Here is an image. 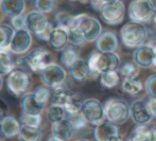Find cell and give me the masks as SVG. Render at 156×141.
Wrapping results in <instances>:
<instances>
[{"label":"cell","instance_id":"25","mask_svg":"<svg viewBox=\"0 0 156 141\" xmlns=\"http://www.w3.org/2000/svg\"><path fill=\"white\" fill-rule=\"evenodd\" d=\"M84 98L81 93L78 92H72L70 98L68 99L67 103L64 105L66 111H67V118L81 113L83 104H84Z\"/></svg>","mask_w":156,"mask_h":141},{"label":"cell","instance_id":"11","mask_svg":"<svg viewBox=\"0 0 156 141\" xmlns=\"http://www.w3.org/2000/svg\"><path fill=\"white\" fill-rule=\"evenodd\" d=\"M66 70L61 65L51 63L41 71V79L45 85L50 88L61 87L66 80Z\"/></svg>","mask_w":156,"mask_h":141},{"label":"cell","instance_id":"47","mask_svg":"<svg viewBox=\"0 0 156 141\" xmlns=\"http://www.w3.org/2000/svg\"><path fill=\"white\" fill-rule=\"evenodd\" d=\"M150 1H151V3H152L153 8H154L155 12H156V0H150Z\"/></svg>","mask_w":156,"mask_h":141},{"label":"cell","instance_id":"16","mask_svg":"<svg viewBox=\"0 0 156 141\" xmlns=\"http://www.w3.org/2000/svg\"><path fill=\"white\" fill-rule=\"evenodd\" d=\"M154 57V47L153 45H141L136 48L133 53V61L141 68H149L152 66Z\"/></svg>","mask_w":156,"mask_h":141},{"label":"cell","instance_id":"32","mask_svg":"<svg viewBox=\"0 0 156 141\" xmlns=\"http://www.w3.org/2000/svg\"><path fill=\"white\" fill-rule=\"evenodd\" d=\"M47 118L52 123L58 122V121L67 118V111L63 105L51 104L47 111Z\"/></svg>","mask_w":156,"mask_h":141},{"label":"cell","instance_id":"13","mask_svg":"<svg viewBox=\"0 0 156 141\" xmlns=\"http://www.w3.org/2000/svg\"><path fill=\"white\" fill-rule=\"evenodd\" d=\"M94 137L98 141H116L120 140V132L117 124L111 121H103L96 125L94 129Z\"/></svg>","mask_w":156,"mask_h":141},{"label":"cell","instance_id":"29","mask_svg":"<svg viewBox=\"0 0 156 141\" xmlns=\"http://www.w3.org/2000/svg\"><path fill=\"white\" fill-rule=\"evenodd\" d=\"M79 58V52L76 49V47L70 45V47H66L65 49L62 50L61 54V64L64 66V68L69 69L71 65Z\"/></svg>","mask_w":156,"mask_h":141},{"label":"cell","instance_id":"9","mask_svg":"<svg viewBox=\"0 0 156 141\" xmlns=\"http://www.w3.org/2000/svg\"><path fill=\"white\" fill-rule=\"evenodd\" d=\"M99 13L105 23L109 26H118L124 19L125 6L121 0L105 2L101 6Z\"/></svg>","mask_w":156,"mask_h":141},{"label":"cell","instance_id":"6","mask_svg":"<svg viewBox=\"0 0 156 141\" xmlns=\"http://www.w3.org/2000/svg\"><path fill=\"white\" fill-rule=\"evenodd\" d=\"M69 27H78L82 31L87 41H96L102 33V25L100 21L88 14H79L73 16Z\"/></svg>","mask_w":156,"mask_h":141},{"label":"cell","instance_id":"34","mask_svg":"<svg viewBox=\"0 0 156 141\" xmlns=\"http://www.w3.org/2000/svg\"><path fill=\"white\" fill-rule=\"evenodd\" d=\"M15 30L12 26L9 25H0V48L9 47Z\"/></svg>","mask_w":156,"mask_h":141},{"label":"cell","instance_id":"51","mask_svg":"<svg viewBox=\"0 0 156 141\" xmlns=\"http://www.w3.org/2000/svg\"><path fill=\"white\" fill-rule=\"evenodd\" d=\"M1 1H2V0H0V4H1Z\"/></svg>","mask_w":156,"mask_h":141},{"label":"cell","instance_id":"1","mask_svg":"<svg viewBox=\"0 0 156 141\" xmlns=\"http://www.w3.org/2000/svg\"><path fill=\"white\" fill-rule=\"evenodd\" d=\"M89 74L94 76H100L102 72L118 70L121 65L120 57L115 52H94L87 61Z\"/></svg>","mask_w":156,"mask_h":141},{"label":"cell","instance_id":"20","mask_svg":"<svg viewBox=\"0 0 156 141\" xmlns=\"http://www.w3.org/2000/svg\"><path fill=\"white\" fill-rule=\"evenodd\" d=\"M0 129H1V133L4 137L8 139H13L20 133L21 123L15 117L8 116L0 123Z\"/></svg>","mask_w":156,"mask_h":141},{"label":"cell","instance_id":"17","mask_svg":"<svg viewBox=\"0 0 156 141\" xmlns=\"http://www.w3.org/2000/svg\"><path fill=\"white\" fill-rule=\"evenodd\" d=\"M68 27L64 26H56L53 28L49 38V44L54 50L62 51L69 44V34H68Z\"/></svg>","mask_w":156,"mask_h":141},{"label":"cell","instance_id":"23","mask_svg":"<svg viewBox=\"0 0 156 141\" xmlns=\"http://www.w3.org/2000/svg\"><path fill=\"white\" fill-rule=\"evenodd\" d=\"M21 108L23 111L32 115H41L45 109V106L41 105L38 101L35 99L34 93H28L23 97L21 101Z\"/></svg>","mask_w":156,"mask_h":141},{"label":"cell","instance_id":"46","mask_svg":"<svg viewBox=\"0 0 156 141\" xmlns=\"http://www.w3.org/2000/svg\"><path fill=\"white\" fill-rule=\"evenodd\" d=\"M153 129V136H154V141H156V123L154 125H152Z\"/></svg>","mask_w":156,"mask_h":141},{"label":"cell","instance_id":"40","mask_svg":"<svg viewBox=\"0 0 156 141\" xmlns=\"http://www.w3.org/2000/svg\"><path fill=\"white\" fill-rule=\"evenodd\" d=\"M10 23H11V26L14 28L15 31L27 28V25H26V16L23 14L12 16L10 19Z\"/></svg>","mask_w":156,"mask_h":141},{"label":"cell","instance_id":"48","mask_svg":"<svg viewBox=\"0 0 156 141\" xmlns=\"http://www.w3.org/2000/svg\"><path fill=\"white\" fill-rule=\"evenodd\" d=\"M2 86H3V80H2V76L0 74V90H1Z\"/></svg>","mask_w":156,"mask_h":141},{"label":"cell","instance_id":"33","mask_svg":"<svg viewBox=\"0 0 156 141\" xmlns=\"http://www.w3.org/2000/svg\"><path fill=\"white\" fill-rule=\"evenodd\" d=\"M34 93V97L41 105L44 106H47L49 100H51V90H50V87L47 85H41L38 87H36V89L33 91Z\"/></svg>","mask_w":156,"mask_h":141},{"label":"cell","instance_id":"15","mask_svg":"<svg viewBox=\"0 0 156 141\" xmlns=\"http://www.w3.org/2000/svg\"><path fill=\"white\" fill-rule=\"evenodd\" d=\"M119 47L117 35L112 31H105L96 39V49L99 52H116Z\"/></svg>","mask_w":156,"mask_h":141},{"label":"cell","instance_id":"41","mask_svg":"<svg viewBox=\"0 0 156 141\" xmlns=\"http://www.w3.org/2000/svg\"><path fill=\"white\" fill-rule=\"evenodd\" d=\"M146 89L149 96L156 97V74L149 76L146 82Z\"/></svg>","mask_w":156,"mask_h":141},{"label":"cell","instance_id":"52","mask_svg":"<svg viewBox=\"0 0 156 141\" xmlns=\"http://www.w3.org/2000/svg\"><path fill=\"white\" fill-rule=\"evenodd\" d=\"M0 140H1V136H0Z\"/></svg>","mask_w":156,"mask_h":141},{"label":"cell","instance_id":"2","mask_svg":"<svg viewBox=\"0 0 156 141\" xmlns=\"http://www.w3.org/2000/svg\"><path fill=\"white\" fill-rule=\"evenodd\" d=\"M121 43L129 49H136L144 45L148 39V30L144 23L129 21L120 29Z\"/></svg>","mask_w":156,"mask_h":141},{"label":"cell","instance_id":"8","mask_svg":"<svg viewBox=\"0 0 156 141\" xmlns=\"http://www.w3.org/2000/svg\"><path fill=\"white\" fill-rule=\"evenodd\" d=\"M155 13L150 0H132L127 9L129 18L140 23H150Z\"/></svg>","mask_w":156,"mask_h":141},{"label":"cell","instance_id":"3","mask_svg":"<svg viewBox=\"0 0 156 141\" xmlns=\"http://www.w3.org/2000/svg\"><path fill=\"white\" fill-rule=\"evenodd\" d=\"M26 25L37 39L49 43L50 35L54 27L51 23H49L44 13L37 10L29 12L26 15Z\"/></svg>","mask_w":156,"mask_h":141},{"label":"cell","instance_id":"50","mask_svg":"<svg viewBox=\"0 0 156 141\" xmlns=\"http://www.w3.org/2000/svg\"><path fill=\"white\" fill-rule=\"evenodd\" d=\"M111 1H116V0H102L103 3H105V2H111Z\"/></svg>","mask_w":156,"mask_h":141},{"label":"cell","instance_id":"27","mask_svg":"<svg viewBox=\"0 0 156 141\" xmlns=\"http://www.w3.org/2000/svg\"><path fill=\"white\" fill-rule=\"evenodd\" d=\"M121 88L125 93L129 96H137L144 90V85L139 79L136 78H124L121 83Z\"/></svg>","mask_w":156,"mask_h":141},{"label":"cell","instance_id":"24","mask_svg":"<svg viewBox=\"0 0 156 141\" xmlns=\"http://www.w3.org/2000/svg\"><path fill=\"white\" fill-rule=\"evenodd\" d=\"M1 8L4 14L9 16H15L20 15L26 10V2L25 0H2Z\"/></svg>","mask_w":156,"mask_h":141},{"label":"cell","instance_id":"5","mask_svg":"<svg viewBox=\"0 0 156 141\" xmlns=\"http://www.w3.org/2000/svg\"><path fill=\"white\" fill-rule=\"evenodd\" d=\"M21 61L25 68L35 73H41L48 65L52 63V55L47 49L38 47L27 52Z\"/></svg>","mask_w":156,"mask_h":141},{"label":"cell","instance_id":"39","mask_svg":"<svg viewBox=\"0 0 156 141\" xmlns=\"http://www.w3.org/2000/svg\"><path fill=\"white\" fill-rule=\"evenodd\" d=\"M73 19V16L69 14L66 11H61L55 15V20L58 26H64V27H68L71 25V21Z\"/></svg>","mask_w":156,"mask_h":141},{"label":"cell","instance_id":"14","mask_svg":"<svg viewBox=\"0 0 156 141\" xmlns=\"http://www.w3.org/2000/svg\"><path fill=\"white\" fill-rule=\"evenodd\" d=\"M74 131L71 121L68 118L63 119L58 122H53L52 124V133L48 137V140L66 141L72 137Z\"/></svg>","mask_w":156,"mask_h":141},{"label":"cell","instance_id":"35","mask_svg":"<svg viewBox=\"0 0 156 141\" xmlns=\"http://www.w3.org/2000/svg\"><path fill=\"white\" fill-rule=\"evenodd\" d=\"M139 66L134 62H126V63L120 65L119 67V73L121 74L124 78H136L139 74V69H138Z\"/></svg>","mask_w":156,"mask_h":141},{"label":"cell","instance_id":"49","mask_svg":"<svg viewBox=\"0 0 156 141\" xmlns=\"http://www.w3.org/2000/svg\"><path fill=\"white\" fill-rule=\"evenodd\" d=\"M153 23H154V27H155V29H156V13H155L154 17H153Z\"/></svg>","mask_w":156,"mask_h":141},{"label":"cell","instance_id":"18","mask_svg":"<svg viewBox=\"0 0 156 141\" xmlns=\"http://www.w3.org/2000/svg\"><path fill=\"white\" fill-rule=\"evenodd\" d=\"M131 117L136 124H149L152 116L148 111L144 100H136L131 104Z\"/></svg>","mask_w":156,"mask_h":141},{"label":"cell","instance_id":"37","mask_svg":"<svg viewBox=\"0 0 156 141\" xmlns=\"http://www.w3.org/2000/svg\"><path fill=\"white\" fill-rule=\"evenodd\" d=\"M68 119L71 121L74 133H78V132H83V131H85L87 127H88V123L89 122L86 120V118L83 116L82 113L73 115V116L69 117Z\"/></svg>","mask_w":156,"mask_h":141},{"label":"cell","instance_id":"4","mask_svg":"<svg viewBox=\"0 0 156 141\" xmlns=\"http://www.w3.org/2000/svg\"><path fill=\"white\" fill-rule=\"evenodd\" d=\"M103 105L105 119L117 125L123 124L131 117V106L123 99L111 98Z\"/></svg>","mask_w":156,"mask_h":141},{"label":"cell","instance_id":"21","mask_svg":"<svg viewBox=\"0 0 156 141\" xmlns=\"http://www.w3.org/2000/svg\"><path fill=\"white\" fill-rule=\"evenodd\" d=\"M70 74L71 78L73 79L76 82H84L87 79V76H89V67L88 64L85 59L80 58L79 57L76 62L71 65V67L69 68Z\"/></svg>","mask_w":156,"mask_h":141},{"label":"cell","instance_id":"45","mask_svg":"<svg viewBox=\"0 0 156 141\" xmlns=\"http://www.w3.org/2000/svg\"><path fill=\"white\" fill-rule=\"evenodd\" d=\"M70 1H79L82 4H86V3H90L91 0H70Z\"/></svg>","mask_w":156,"mask_h":141},{"label":"cell","instance_id":"44","mask_svg":"<svg viewBox=\"0 0 156 141\" xmlns=\"http://www.w3.org/2000/svg\"><path fill=\"white\" fill-rule=\"evenodd\" d=\"M153 47H154V57H153L152 67H154L156 69V45H153Z\"/></svg>","mask_w":156,"mask_h":141},{"label":"cell","instance_id":"38","mask_svg":"<svg viewBox=\"0 0 156 141\" xmlns=\"http://www.w3.org/2000/svg\"><path fill=\"white\" fill-rule=\"evenodd\" d=\"M34 5L35 10L44 14H49L55 9V0H35Z\"/></svg>","mask_w":156,"mask_h":141},{"label":"cell","instance_id":"42","mask_svg":"<svg viewBox=\"0 0 156 141\" xmlns=\"http://www.w3.org/2000/svg\"><path fill=\"white\" fill-rule=\"evenodd\" d=\"M144 102H146V106L152 118H156V97L150 96Z\"/></svg>","mask_w":156,"mask_h":141},{"label":"cell","instance_id":"43","mask_svg":"<svg viewBox=\"0 0 156 141\" xmlns=\"http://www.w3.org/2000/svg\"><path fill=\"white\" fill-rule=\"evenodd\" d=\"M4 113H5V108H2V107L0 106V123H1V121L3 120L4 118H5V116H4Z\"/></svg>","mask_w":156,"mask_h":141},{"label":"cell","instance_id":"28","mask_svg":"<svg viewBox=\"0 0 156 141\" xmlns=\"http://www.w3.org/2000/svg\"><path fill=\"white\" fill-rule=\"evenodd\" d=\"M18 136L19 139L23 141H39L43 138V133L39 129V127L21 125L20 133Z\"/></svg>","mask_w":156,"mask_h":141},{"label":"cell","instance_id":"19","mask_svg":"<svg viewBox=\"0 0 156 141\" xmlns=\"http://www.w3.org/2000/svg\"><path fill=\"white\" fill-rule=\"evenodd\" d=\"M16 54L13 53L10 46L0 48V74L8 76L16 67Z\"/></svg>","mask_w":156,"mask_h":141},{"label":"cell","instance_id":"12","mask_svg":"<svg viewBox=\"0 0 156 141\" xmlns=\"http://www.w3.org/2000/svg\"><path fill=\"white\" fill-rule=\"evenodd\" d=\"M32 45V34L28 28L16 30L11 41L10 48L16 55H23L27 53Z\"/></svg>","mask_w":156,"mask_h":141},{"label":"cell","instance_id":"22","mask_svg":"<svg viewBox=\"0 0 156 141\" xmlns=\"http://www.w3.org/2000/svg\"><path fill=\"white\" fill-rule=\"evenodd\" d=\"M127 140L133 141H154L153 129L149 124H137L127 138Z\"/></svg>","mask_w":156,"mask_h":141},{"label":"cell","instance_id":"36","mask_svg":"<svg viewBox=\"0 0 156 141\" xmlns=\"http://www.w3.org/2000/svg\"><path fill=\"white\" fill-rule=\"evenodd\" d=\"M19 121H20L21 125L39 127L41 124V115H32L23 111L20 117H19Z\"/></svg>","mask_w":156,"mask_h":141},{"label":"cell","instance_id":"7","mask_svg":"<svg viewBox=\"0 0 156 141\" xmlns=\"http://www.w3.org/2000/svg\"><path fill=\"white\" fill-rule=\"evenodd\" d=\"M30 83H31L30 76L23 69L15 68L8 74V79H6V87L9 92L17 98L27 93L30 87Z\"/></svg>","mask_w":156,"mask_h":141},{"label":"cell","instance_id":"26","mask_svg":"<svg viewBox=\"0 0 156 141\" xmlns=\"http://www.w3.org/2000/svg\"><path fill=\"white\" fill-rule=\"evenodd\" d=\"M99 82L105 89H114L115 87H117L120 82V73L117 70L102 72L99 76Z\"/></svg>","mask_w":156,"mask_h":141},{"label":"cell","instance_id":"31","mask_svg":"<svg viewBox=\"0 0 156 141\" xmlns=\"http://www.w3.org/2000/svg\"><path fill=\"white\" fill-rule=\"evenodd\" d=\"M68 34H69V44L73 47L80 48L86 44L87 39L78 27H69Z\"/></svg>","mask_w":156,"mask_h":141},{"label":"cell","instance_id":"30","mask_svg":"<svg viewBox=\"0 0 156 141\" xmlns=\"http://www.w3.org/2000/svg\"><path fill=\"white\" fill-rule=\"evenodd\" d=\"M72 91H70L68 88L66 87H58L54 88L51 94V103L52 104H58V105H65L67 103L68 99L70 98Z\"/></svg>","mask_w":156,"mask_h":141},{"label":"cell","instance_id":"10","mask_svg":"<svg viewBox=\"0 0 156 141\" xmlns=\"http://www.w3.org/2000/svg\"><path fill=\"white\" fill-rule=\"evenodd\" d=\"M81 113L86 118L89 124L94 125V126L100 124L104 120H106L104 113V105L99 100L94 98L87 99V100L84 101Z\"/></svg>","mask_w":156,"mask_h":141}]
</instances>
